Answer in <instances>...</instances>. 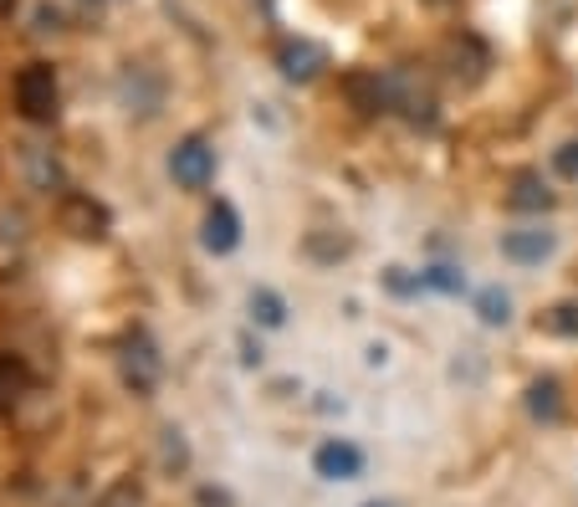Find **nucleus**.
Masks as SVG:
<instances>
[{"label":"nucleus","instance_id":"obj_1","mask_svg":"<svg viewBox=\"0 0 578 507\" xmlns=\"http://www.w3.org/2000/svg\"><path fill=\"white\" fill-rule=\"evenodd\" d=\"M57 103H62L57 67H52V62H26V67L15 73V108H21V119L52 123L57 119Z\"/></svg>","mask_w":578,"mask_h":507},{"label":"nucleus","instance_id":"obj_2","mask_svg":"<svg viewBox=\"0 0 578 507\" xmlns=\"http://www.w3.org/2000/svg\"><path fill=\"white\" fill-rule=\"evenodd\" d=\"M57 225L77 241H103L108 231H113V216H108V206L92 200V195H62Z\"/></svg>","mask_w":578,"mask_h":507},{"label":"nucleus","instance_id":"obj_3","mask_svg":"<svg viewBox=\"0 0 578 507\" xmlns=\"http://www.w3.org/2000/svg\"><path fill=\"white\" fill-rule=\"evenodd\" d=\"M169 175H175V185H185V190H205L210 179H215V150H210L205 139H185V144H175V154H169Z\"/></svg>","mask_w":578,"mask_h":507},{"label":"nucleus","instance_id":"obj_4","mask_svg":"<svg viewBox=\"0 0 578 507\" xmlns=\"http://www.w3.org/2000/svg\"><path fill=\"white\" fill-rule=\"evenodd\" d=\"M553 252H558V236L543 231V225H518V231L502 236V256L518 262V267H537V262H548Z\"/></svg>","mask_w":578,"mask_h":507},{"label":"nucleus","instance_id":"obj_5","mask_svg":"<svg viewBox=\"0 0 578 507\" xmlns=\"http://www.w3.org/2000/svg\"><path fill=\"white\" fill-rule=\"evenodd\" d=\"M312 466H318V477L327 482H354L364 472V451L354 441H323V447L312 451Z\"/></svg>","mask_w":578,"mask_h":507},{"label":"nucleus","instance_id":"obj_6","mask_svg":"<svg viewBox=\"0 0 578 507\" xmlns=\"http://www.w3.org/2000/svg\"><path fill=\"white\" fill-rule=\"evenodd\" d=\"M200 241H205V252L225 256V252H236V241H241V216L225 200H215L205 216V231H200Z\"/></svg>","mask_w":578,"mask_h":507},{"label":"nucleus","instance_id":"obj_7","mask_svg":"<svg viewBox=\"0 0 578 507\" xmlns=\"http://www.w3.org/2000/svg\"><path fill=\"white\" fill-rule=\"evenodd\" d=\"M277 67H282V77H292V82H312V77L327 67V52L318 42H287Z\"/></svg>","mask_w":578,"mask_h":507},{"label":"nucleus","instance_id":"obj_8","mask_svg":"<svg viewBox=\"0 0 578 507\" xmlns=\"http://www.w3.org/2000/svg\"><path fill=\"white\" fill-rule=\"evenodd\" d=\"M507 206H512V210H553V206H558V195L548 190V179L537 175V169H522V175H512Z\"/></svg>","mask_w":578,"mask_h":507},{"label":"nucleus","instance_id":"obj_9","mask_svg":"<svg viewBox=\"0 0 578 507\" xmlns=\"http://www.w3.org/2000/svg\"><path fill=\"white\" fill-rule=\"evenodd\" d=\"M123 379H129L134 389H148L154 379H159V354H154L144 339L129 343V354H123Z\"/></svg>","mask_w":578,"mask_h":507},{"label":"nucleus","instance_id":"obj_10","mask_svg":"<svg viewBox=\"0 0 578 507\" xmlns=\"http://www.w3.org/2000/svg\"><path fill=\"white\" fill-rule=\"evenodd\" d=\"M527 416L548 420V426L564 416V389H558V379H533V385H527Z\"/></svg>","mask_w":578,"mask_h":507},{"label":"nucleus","instance_id":"obj_11","mask_svg":"<svg viewBox=\"0 0 578 507\" xmlns=\"http://www.w3.org/2000/svg\"><path fill=\"white\" fill-rule=\"evenodd\" d=\"M26 385H31L26 364H21V359H11V354H0V405H15L21 395H26Z\"/></svg>","mask_w":578,"mask_h":507},{"label":"nucleus","instance_id":"obj_12","mask_svg":"<svg viewBox=\"0 0 578 507\" xmlns=\"http://www.w3.org/2000/svg\"><path fill=\"white\" fill-rule=\"evenodd\" d=\"M252 318L262 323V329H282V323H287V302L277 298V293H267V287H256V293H252Z\"/></svg>","mask_w":578,"mask_h":507},{"label":"nucleus","instance_id":"obj_13","mask_svg":"<svg viewBox=\"0 0 578 507\" xmlns=\"http://www.w3.org/2000/svg\"><path fill=\"white\" fill-rule=\"evenodd\" d=\"M476 313H481V323H507L512 318V298L502 287H487V293H476Z\"/></svg>","mask_w":578,"mask_h":507},{"label":"nucleus","instance_id":"obj_14","mask_svg":"<svg viewBox=\"0 0 578 507\" xmlns=\"http://www.w3.org/2000/svg\"><path fill=\"white\" fill-rule=\"evenodd\" d=\"M548 329L564 333V339H578V298L558 302V308H548Z\"/></svg>","mask_w":578,"mask_h":507},{"label":"nucleus","instance_id":"obj_15","mask_svg":"<svg viewBox=\"0 0 578 507\" xmlns=\"http://www.w3.org/2000/svg\"><path fill=\"white\" fill-rule=\"evenodd\" d=\"M98 507H144V493H138V482H113V487L98 497Z\"/></svg>","mask_w":578,"mask_h":507},{"label":"nucleus","instance_id":"obj_16","mask_svg":"<svg viewBox=\"0 0 578 507\" xmlns=\"http://www.w3.org/2000/svg\"><path fill=\"white\" fill-rule=\"evenodd\" d=\"M31 179H36L42 190H62V169H57V159H46V154H31Z\"/></svg>","mask_w":578,"mask_h":507},{"label":"nucleus","instance_id":"obj_17","mask_svg":"<svg viewBox=\"0 0 578 507\" xmlns=\"http://www.w3.org/2000/svg\"><path fill=\"white\" fill-rule=\"evenodd\" d=\"M425 287H435V293H460L466 277H460V267H425Z\"/></svg>","mask_w":578,"mask_h":507},{"label":"nucleus","instance_id":"obj_18","mask_svg":"<svg viewBox=\"0 0 578 507\" xmlns=\"http://www.w3.org/2000/svg\"><path fill=\"white\" fill-rule=\"evenodd\" d=\"M164 466H175V472L190 466V447H185V436L179 431H164Z\"/></svg>","mask_w":578,"mask_h":507},{"label":"nucleus","instance_id":"obj_19","mask_svg":"<svg viewBox=\"0 0 578 507\" xmlns=\"http://www.w3.org/2000/svg\"><path fill=\"white\" fill-rule=\"evenodd\" d=\"M553 169H558L564 179H578V139H568V144L553 150Z\"/></svg>","mask_w":578,"mask_h":507},{"label":"nucleus","instance_id":"obj_20","mask_svg":"<svg viewBox=\"0 0 578 507\" xmlns=\"http://www.w3.org/2000/svg\"><path fill=\"white\" fill-rule=\"evenodd\" d=\"M389 293H400V298H410V293H420V287H425V272H420V277H404V267H389Z\"/></svg>","mask_w":578,"mask_h":507},{"label":"nucleus","instance_id":"obj_21","mask_svg":"<svg viewBox=\"0 0 578 507\" xmlns=\"http://www.w3.org/2000/svg\"><path fill=\"white\" fill-rule=\"evenodd\" d=\"M200 507H231V497L215 493V487H200Z\"/></svg>","mask_w":578,"mask_h":507},{"label":"nucleus","instance_id":"obj_22","mask_svg":"<svg viewBox=\"0 0 578 507\" xmlns=\"http://www.w3.org/2000/svg\"><path fill=\"white\" fill-rule=\"evenodd\" d=\"M15 11V0H0V15H11Z\"/></svg>","mask_w":578,"mask_h":507},{"label":"nucleus","instance_id":"obj_23","mask_svg":"<svg viewBox=\"0 0 578 507\" xmlns=\"http://www.w3.org/2000/svg\"><path fill=\"white\" fill-rule=\"evenodd\" d=\"M369 507H389V503H369Z\"/></svg>","mask_w":578,"mask_h":507}]
</instances>
